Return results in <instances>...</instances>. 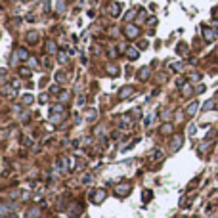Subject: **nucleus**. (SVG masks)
I'll use <instances>...</instances> for the list:
<instances>
[]
</instances>
